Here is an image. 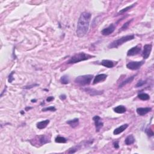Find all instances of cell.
I'll use <instances>...</instances> for the list:
<instances>
[{"mask_svg": "<svg viewBox=\"0 0 154 154\" xmlns=\"http://www.w3.org/2000/svg\"><path fill=\"white\" fill-rule=\"evenodd\" d=\"M92 14L87 12H84L81 14L78 19L76 27V35L79 37H83L89 31Z\"/></svg>", "mask_w": 154, "mask_h": 154, "instance_id": "1", "label": "cell"}, {"mask_svg": "<svg viewBox=\"0 0 154 154\" xmlns=\"http://www.w3.org/2000/svg\"><path fill=\"white\" fill-rule=\"evenodd\" d=\"M94 56L90 55L89 54H86L85 52H80L77 53L73 55L71 59L67 62V64H75L79 63L80 62H83L89 59H92V57H94Z\"/></svg>", "mask_w": 154, "mask_h": 154, "instance_id": "2", "label": "cell"}, {"mask_svg": "<svg viewBox=\"0 0 154 154\" xmlns=\"http://www.w3.org/2000/svg\"><path fill=\"white\" fill-rule=\"evenodd\" d=\"M134 38V35H127V36H125L122 37L118 39L115 40L113 42L110 43L108 46L109 48H118L119 46H120V45H123V43H125L129 41H132Z\"/></svg>", "mask_w": 154, "mask_h": 154, "instance_id": "3", "label": "cell"}, {"mask_svg": "<svg viewBox=\"0 0 154 154\" xmlns=\"http://www.w3.org/2000/svg\"><path fill=\"white\" fill-rule=\"evenodd\" d=\"M93 78V76L92 75H81V76L76 77L75 80V83L84 86V85L90 84Z\"/></svg>", "mask_w": 154, "mask_h": 154, "instance_id": "4", "label": "cell"}, {"mask_svg": "<svg viewBox=\"0 0 154 154\" xmlns=\"http://www.w3.org/2000/svg\"><path fill=\"white\" fill-rule=\"evenodd\" d=\"M145 63V61H140V62H131L127 64V68L128 69L135 71V70L139 69Z\"/></svg>", "mask_w": 154, "mask_h": 154, "instance_id": "5", "label": "cell"}, {"mask_svg": "<svg viewBox=\"0 0 154 154\" xmlns=\"http://www.w3.org/2000/svg\"><path fill=\"white\" fill-rule=\"evenodd\" d=\"M93 120L94 121V125H95L96 131V132H99V131L104 126V123L101 120V118L98 116H95L93 118Z\"/></svg>", "mask_w": 154, "mask_h": 154, "instance_id": "6", "label": "cell"}, {"mask_svg": "<svg viewBox=\"0 0 154 154\" xmlns=\"http://www.w3.org/2000/svg\"><path fill=\"white\" fill-rule=\"evenodd\" d=\"M152 48V44H146L145 45L144 47H143V51L142 52V55L143 59H148L149 57L150 52H151Z\"/></svg>", "mask_w": 154, "mask_h": 154, "instance_id": "7", "label": "cell"}, {"mask_svg": "<svg viewBox=\"0 0 154 154\" xmlns=\"http://www.w3.org/2000/svg\"><path fill=\"white\" fill-rule=\"evenodd\" d=\"M141 45H137V46L133 47V48H131L130 50H128V51L127 52V55L134 56V55H138V54L141 52Z\"/></svg>", "mask_w": 154, "mask_h": 154, "instance_id": "8", "label": "cell"}, {"mask_svg": "<svg viewBox=\"0 0 154 154\" xmlns=\"http://www.w3.org/2000/svg\"><path fill=\"white\" fill-rule=\"evenodd\" d=\"M115 28L116 26L114 24H110L108 27L103 29L102 31H101V33H102V34L104 35V36H108V35L112 34V33L114 31Z\"/></svg>", "mask_w": 154, "mask_h": 154, "instance_id": "9", "label": "cell"}, {"mask_svg": "<svg viewBox=\"0 0 154 154\" xmlns=\"http://www.w3.org/2000/svg\"><path fill=\"white\" fill-rule=\"evenodd\" d=\"M107 75L106 74H99L96 75V76L94 77L93 84H96L101 83V82L104 81L105 80L107 79Z\"/></svg>", "mask_w": 154, "mask_h": 154, "instance_id": "10", "label": "cell"}, {"mask_svg": "<svg viewBox=\"0 0 154 154\" xmlns=\"http://www.w3.org/2000/svg\"><path fill=\"white\" fill-rule=\"evenodd\" d=\"M38 138V141H39V143L40 145H43L46 144V143H50L51 142V140L50 138L48 137V136H45V135H42V136H40L37 137Z\"/></svg>", "mask_w": 154, "mask_h": 154, "instance_id": "11", "label": "cell"}, {"mask_svg": "<svg viewBox=\"0 0 154 154\" xmlns=\"http://www.w3.org/2000/svg\"><path fill=\"white\" fill-rule=\"evenodd\" d=\"M84 90L87 93L90 94V96H96V95H100L104 93V91H99L96 90L95 89H90V88H85Z\"/></svg>", "mask_w": 154, "mask_h": 154, "instance_id": "12", "label": "cell"}, {"mask_svg": "<svg viewBox=\"0 0 154 154\" xmlns=\"http://www.w3.org/2000/svg\"><path fill=\"white\" fill-rule=\"evenodd\" d=\"M152 110V108L150 107H145V108H138L137 110V113L139 115L143 116L146 115L147 113H148L149 112H150Z\"/></svg>", "mask_w": 154, "mask_h": 154, "instance_id": "13", "label": "cell"}, {"mask_svg": "<svg viewBox=\"0 0 154 154\" xmlns=\"http://www.w3.org/2000/svg\"><path fill=\"white\" fill-rule=\"evenodd\" d=\"M128 126H129L128 124H127V123L123 124V125H121L120 127L117 128L116 129H115L114 131H113V134L114 135L120 134V133L123 132V131H125L128 127Z\"/></svg>", "mask_w": 154, "mask_h": 154, "instance_id": "14", "label": "cell"}, {"mask_svg": "<svg viewBox=\"0 0 154 154\" xmlns=\"http://www.w3.org/2000/svg\"><path fill=\"white\" fill-rule=\"evenodd\" d=\"M50 120L47 119L45 120H43V121L39 122L37 123V128L39 129H42L46 128L49 123H50Z\"/></svg>", "mask_w": 154, "mask_h": 154, "instance_id": "15", "label": "cell"}, {"mask_svg": "<svg viewBox=\"0 0 154 154\" xmlns=\"http://www.w3.org/2000/svg\"><path fill=\"white\" fill-rule=\"evenodd\" d=\"M101 65L104 66V67L107 68H112L114 66V62L113 61L108 60H103L100 63Z\"/></svg>", "mask_w": 154, "mask_h": 154, "instance_id": "16", "label": "cell"}, {"mask_svg": "<svg viewBox=\"0 0 154 154\" xmlns=\"http://www.w3.org/2000/svg\"><path fill=\"white\" fill-rule=\"evenodd\" d=\"M135 76H136V75H133V76H131V77H129V78H128L127 80H124V81H122V83L120 84V85H119V89L122 88V87H123V86H125V85L131 83V82H132L133 81V80H134Z\"/></svg>", "mask_w": 154, "mask_h": 154, "instance_id": "17", "label": "cell"}, {"mask_svg": "<svg viewBox=\"0 0 154 154\" xmlns=\"http://www.w3.org/2000/svg\"><path fill=\"white\" fill-rule=\"evenodd\" d=\"M66 123L69 124L73 128H76L77 126L79 125V119L75 118L72 120H69L66 122Z\"/></svg>", "mask_w": 154, "mask_h": 154, "instance_id": "18", "label": "cell"}, {"mask_svg": "<svg viewBox=\"0 0 154 154\" xmlns=\"http://www.w3.org/2000/svg\"><path fill=\"white\" fill-rule=\"evenodd\" d=\"M135 142V138L133 135H129V136H128V137L125 139V145H127V146H129V145H131L133 144Z\"/></svg>", "mask_w": 154, "mask_h": 154, "instance_id": "19", "label": "cell"}, {"mask_svg": "<svg viewBox=\"0 0 154 154\" xmlns=\"http://www.w3.org/2000/svg\"><path fill=\"white\" fill-rule=\"evenodd\" d=\"M114 111L116 113L123 114L125 113L126 111H127V109L123 105H119L114 108Z\"/></svg>", "mask_w": 154, "mask_h": 154, "instance_id": "20", "label": "cell"}, {"mask_svg": "<svg viewBox=\"0 0 154 154\" xmlns=\"http://www.w3.org/2000/svg\"><path fill=\"white\" fill-rule=\"evenodd\" d=\"M69 77L67 75H64L60 78V82L63 84H68L69 83Z\"/></svg>", "mask_w": 154, "mask_h": 154, "instance_id": "21", "label": "cell"}, {"mask_svg": "<svg viewBox=\"0 0 154 154\" xmlns=\"http://www.w3.org/2000/svg\"><path fill=\"white\" fill-rule=\"evenodd\" d=\"M138 98L142 101H148L150 98L149 95L148 94L145 93H140L139 95H138Z\"/></svg>", "mask_w": 154, "mask_h": 154, "instance_id": "22", "label": "cell"}, {"mask_svg": "<svg viewBox=\"0 0 154 154\" xmlns=\"http://www.w3.org/2000/svg\"><path fill=\"white\" fill-rule=\"evenodd\" d=\"M137 4V3H134V4H132V5H130V6H128V7H127L126 8H123V9H122V10H120L119 12V13H118V15H120V14H122V13H125V12H127L128 10H130V9H131V8H133L134 7L136 6V5Z\"/></svg>", "mask_w": 154, "mask_h": 154, "instance_id": "23", "label": "cell"}, {"mask_svg": "<svg viewBox=\"0 0 154 154\" xmlns=\"http://www.w3.org/2000/svg\"><path fill=\"white\" fill-rule=\"evenodd\" d=\"M55 141L56 143H65L67 142V140L66 138L63 137H61V136H58L57 137L55 138Z\"/></svg>", "mask_w": 154, "mask_h": 154, "instance_id": "24", "label": "cell"}, {"mask_svg": "<svg viewBox=\"0 0 154 154\" xmlns=\"http://www.w3.org/2000/svg\"><path fill=\"white\" fill-rule=\"evenodd\" d=\"M132 20H133V19H131L130 21H128L127 22H126V23L124 24H123V25L122 26L121 28H120V31H123V30H125L127 29V28L129 27V24H131V22L132 21Z\"/></svg>", "mask_w": 154, "mask_h": 154, "instance_id": "25", "label": "cell"}, {"mask_svg": "<svg viewBox=\"0 0 154 154\" xmlns=\"http://www.w3.org/2000/svg\"><path fill=\"white\" fill-rule=\"evenodd\" d=\"M42 111H56V108L54 107L53 106L51 107H45L42 108Z\"/></svg>", "mask_w": 154, "mask_h": 154, "instance_id": "26", "label": "cell"}, {"mask_svg": "<svg viewBox=\"0 0 154 154\" xmlns=\"http://www.w3.org/2000/svg\"><path fill=\"white\" fill-rule=\"evenodd\" d=\"M145 84H146V81H144V80H140L138 81L137 84L136 85V87H142L143 85H144Z\"/></svg>", "mask_w": 154, "mask_h": 154, "instance_id": "27", "label": "cell"}, {"mask_svg": "<svg viewBox=\"0 0 154 154\" xmlns=\"http://www.w3.org/2000/svg\"><path fill=\"white\" fill-rule=\"evenodd\" d=\"M14 73H15V72L13 71V72H12L11 73H10V74L9 75V76H8V83H12V81H13V80H15V78H14L13 77V75Z\"/></svg>", "mask_w": 154, "mask_h": 154, "instance_id": "28", "label": "cell"}, {"mask_svg": "<svg viewBox=\"0 0 154 154\" xmlns=\"http://www.w3.org/2000/svg\"><path fill=\"white\" fill-rule=\"evenodd\" d=\"M77 150H78V148H77L76 147H73V148L69 149V150H68V153H75V152H76L77 151Z\"/></svg>", "mask_w": 154, "mask_h": 154, "instance_id": "29", "label": "cell"}, {"mask_svg": "<svg viewBox=\"0 0 154 154\" xmlns=\"http://www.w3.org/2000/svg\"><path fill=\"white\" fill-rule=\"evenodd\" d=\"M38 84H31V85H26V86H25L24 87V89H31L33 88V87H36V86H38Z\"/></svg>", "mask_w": 154, "mask_h": 154, "instance_id": "30", "label": "cell"}, {"mask_svg": "<svg viewBox=\"0 0 154 154\" xmlns=\"http://www.w3.org/2000/svg\"><path fill=\"white\" fill-rule=\"evenodd\" d=\"M146 134H148V136H149V137H152V136H153V131L151 130L150 129H147L146 131Z\"/></svg>", "mask_w": 154, "mask_h": 154, "instance_id": "31", "label": "cell"}, {"mask_svg": "<svg viewBox=\"0 0 154 154\" xmlns=\"http://www.w3.org/2000/svg\"><path fill=\"white\" fill-rule=\"evenodd\" d=\"M113 146L114 148L116 149H118L119 148V141H116L113 143Z\"/></svg>", "mask_w": 154, "mask_h": 154, "instance_id": "32", "label": "cell"}, {"mask_svg": "<svg viewBox=\"0 0 154 154\" xmlns=\"http://www.w3.org/2000/svg\"><path fill=\"white\" fill-rule=\"evenodd\" d=\"M59 98H60V99H61V100L64 101L66 99V96L65 95V94H61V95H60V96H59Z\"/></svg>", "mask_w": 154, "mask_h": 154, "instance_id": "33", "label": "cell"}, {"mask_svg": "<svg viewBox=\"0 0 154 154\" xmlns=\"http://www.w3.org/2000/svg\"><path fill=\"white\" fill-rule=\"evenodd\" d=\"M54 99V98L53 96H49L48 98H47L46 99V101L47 102H51V101H53Z\"/></svg>", "mask_w": 154, "mask_h": 154, "instance_id": "34", "label": "cell"}, {"mask_svg": "<svg viewBox=\"0 0 154 154\" xmlns=\"http://www.w3.org/2000/svg\"><path fill=\"white\" fill-rule=\"evenodd\" d=\"M32 109V107H27L25 108V111H28V110Z\"/></svg>", "mask_w": 154, "mask_h": 154, "instance_id": "35", "label": "cell"}, {"mask_svg": "<svg viewBox=\"0 0 154 154\" xmlns=\"http://www.w3.org/2000/svg\"><path fill=\"white\" fill-rule=\"evenodd\" d=\"M31 102H36V99H34V100H33V99H32V100H31Z\"/></svg>", "mask_w": 154, "mask_h": 154, "instance_id": "36", "label": "cell"}, {"mask_svg": "<svg viewBox=\"0 0 154 154\" xmlns=\"http://www.w3.org/2000/svg\"><path fill=\"white\" fill-rule=\"evenodd\" d=\"M21 114H24V111H21Z\"/></svg>", "mask_w": 154, "mask_h": 154, "instance_id": "37", "label": "cell"}]
</instances>
